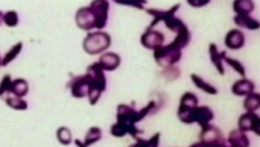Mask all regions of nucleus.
<instances>
[{"label": "nucleus", "instance_id": "obj_2", "mask_svg": "<svg viewBox=\"0 0 260 147\" xmlns=\"http://www.w3.org/2000/svg\"><path fill=\"white\" fill-rule=\"evenodd\" d=\"M198 99L191 92H186L182 97L178 109V117L184 123L191 124L190 117L193 110L198 106Z\"/></svg>", "mask_w": 260, "mask_h": 147}, {"label": "nucleus", "instance_id": "obj_12", "mask_svg": "<svg viewBox=\"0 0 260 147\" xmlns=\"http://www.w3.org/2000/svg\"><path fill=\"white\" fill-rule=\"evenodd\" d=\"M29 86L27 81L19 78L12 81L9 92L17 97L25 96L28 92Z\"/></svg>", "mask_w": 260, "mask_h": 147}, {"label": "nucleus", "instance_id": "obj_7", "mask_svg": "<svg viewBox=\"0 0 260 147\" xmlns=\"http://www.w3.org/2000/svg\"><path fill=\"white\" fill-rule=\"evenodd\" d=\"M200 138L201 142L204 143H211L223 140L221 131L211 124L202 128Z\"/></svg>", "mask_w": 260, "mask_h": 147}, {"label": "nucleus", "instance_id": "obj_18", "mask_svg": "<svg viewBox=\"0 0 260 147\" xmlns=\"http://www.w3.org/2000/svg\"><path fill=\"white\" fill-rule=\"evenodd\" d=\"M164 22L166 27L176 34L186 28L187 26L180 19L176 18L173 15L165 20Z\"/></svg>", "mask_w": 260, "mask_h": 147}, {"label": "nucleus", "instance_id": "obj_26", "mask_svg": "<svg viewBox=\"0 0 260 147\" xmlns=\"http://www.w3.org/2000/svg\"><path fill=\"white\" fill-rule=\"evenodd\" d=\"M189 147H205V144L200 141V142L196 143H195Z\"/></svg>", "mask_w": 260, "mask_h": 147}, {"label": "nucleus", "instance_id": "obj_6", "mask_svg": "<svg viewBox=\"0 0 260 147\" xmlns=\"http://www.w3.org/2000/svg\"><path fill=\"white\" fill-rule=\"evenodd\" d=\"M165 38L161 32L157 31L149 30L143 37V43L147 48L155 49L162 46Z\"/></svg>", "mask_w": 260, "mask_h": 147}, {"label": "nucleus", "instance_id": "obj_14", "mask_svg": "<svg viewBox=\"0 0 260 147\" xmlns=\"http://www.w3.org/2000/svg\"><path fill=\"white\" fill-rule=\"evenodd\" d=\"M209 52L211 61L215 65L219 73L223 75L224 69L222 62V57L221 53L218 51L217 47L215 44H211L209 48Z\"/></svg>", "mask_w": 260, "mask_h": 147}, {"label": "nucleus", "instance_id": "obj_24", "mask_svg": "<svg viewBox=\"0 0 260 147\" xmlns=\"http://www.w3.org/2000/svg\"><path fill=\"white\" fill-rule=\"evenodd\" d=\"M160 134L154 135L148 141H143V147H158L160 141Z\"/></svg>", "mask_w": 260, "mask_h": 147}, {"label": "nucleus", "instance_id": "obj_8", "mask_svg": "<svg viewBox=\"0 0 260 147\" xmlns=\"http://www.w3.org/2000/svg\"><path fill=\"white\" fill-rule=\"evenodd\" d=\"M255 87L253 82L247 79L237 80L233 84L232 92L238 96H247L254 92Z\"/></svg>", "mask_w": 260, "mask_h": 147}, {"label": "nucleus", "instance_id": "obj_5", "mask_svg": "<svg viewBox=\"0 0 260 147\" xmlns=\"http://www.w3.org/2000/svg\"><path fill=\"white\" fill-rule=\"evenodd\" d=\"M245 37L243 32L238 29H232L228 32L225 38V45L232 50H238L245 45Z\"/></svg>", "mask_w": 260, "mask_h": 147}, {"label": "nucleus", "instance_id": "obj_11", "mask_svg": "<svg viewBox=\"0 0 260 147\" xmlns=\"http://www.w3.org/2000/svg\"><path fill=\"white\" fill-rule=\"evenodd\" d=\"M235 23L241 28L254 30L260 28L259 22L249 15H236L234 18Z\"/></svg>", "mask_w": 260, "mask_h": 147}, {"label": "nucleus", "instance_id": "obj_17", "mask_svg": "<svg viewBox=\"0 0 260 147\" xmlns=\"http://www.w3.org/2000/svg\"><path fill=\"white\" fill-rule=\"evenodd\" d=\"M190 40V32L186 28L178 33L177 36L171 44L182 50L187 46Z\"/></svg>", "mask_w": 260, "mask_h": 147}, {"label": "nucleus", "instance_id": "obj_15", "mask_svg": "<svg viewBox=\"0 0 260 147\" xmlns=\"http://www.w3.org/2000/svg\"><path fill=\"white\" fill-rule=\"evenodd\" d=\"M190 77L194 85L199 89L210 95H216L218 93L217 90L214 87L206 83L197 75L193 74Z\"/></svg>", "mask_w": 260, "mask_h": 147}, {"label": "nucleus", "instance_id": "obj_16", "mask_svg": "<svg viewBox=\"0 0 260 147\" xmlns=\"http://www.w3.org/2000/svg\"><path fill=\"white\" fill-rule=\"evenodd\" d=\"M260 105V96L257 93L253 92L247 96L244 102V107L248 112H254L259 108Z\"/></svg>", "mask_w": 260, "mask_h": 147}, {"label": "nucleus", "instance_id": "obj_28", "mask_svg": "<svg viewBox=\"0 0 260 147\" xmlns=\"http://www.w3.org/2000/svg\"><path fill=\"white\" fill-rule=\"evenodd\" d=\"M1 64H2V61L1 59V56H0V65H1Z\"/></svg>", "mask_w": 260, "mask_h": 147}, {"label": "nucleus", "instance_id": "obj_4", "mask_svg": "<svg viewBox=\"0 0 260 147\" xmlns=\"http://www.w3.org/2000/svg\"><path fill=\"white\" fill-rule=\"evenodd\" d=\"M214 117V113L210 107L198 106L192 111L191 122L197 123L203 128L210 125Z\"/></svg>", "mask_w": 260, "mask_h": 147}, {"label": "nucleus", "instance_id": "obj_23", "mask_svg": "<svg viewBox=\"0 0 260 147\" xmlns=\"http://www.w3.org/2000/svg\"><path fill=\"white\" fill-rule=\"evenodd\" d=\"M12 81L9 75H5L0 83V96L5 92H9Z\"/></svg>", "mask_w": 260, "mask_h": 147}, {"label": "nucleus", "instance_id": "obj_10", "mask_svg": "<svg viewBox=\"0 0 260 147\" xmlns=\"http://www.w3.org/2000/svg\"><path fill=\"white\" fill-rule=\"evenodd\" d=\"M180 7V4H177L173 6L171 8L168 10L163 11L156 9H149L148 10V12L151 15L154 16V19L152 22V24L150 28L153 27L156 24H158V22L161 21H164L167 18L170 17L172 15H175L176 12L178 10Z\"/></svg>", "mask_w": 260, "mask_h": 147}, {"label": "nucleus", "instance_id": "obj_21", "mask_svg": "<svg viewBox=\"0 0 260 147\" xmlns=\"http://www.w3.org/2000/svg\"><path fill=\"white\" fill-rule=\"evenodd\" d=\"M6 102L9 107L16 110H26L28 107L26 101L21 98H8Z\"/></svg>", "mask_w": 260, "mask_h": 147}, {"label": "nucleus", "instance_id": "obj_13", "mask_svg": "<svg viewBox=\"0 0 260 147\" xmlns=\"http://www.w3.org/2000/svg\"><path fill=\"white\" fill-rule=\"evenodd\" d=\"M233 7L237 15H249L253 11L255 4L249 0H239L234 2Z\"/></svg>", "mask_w": 260, "mask_h": 147}, {"label": "nucleus", "instance_id": "obj_20", "mask_svg": "<svg viewBox=\"0 0 260 147\" xmlns=\"http://www.w3.org/2000/svg\"><path fill=\"white\" fill-rule=\"evenodd\" d=\"M223 60L230 65V66L238 73L242 77H245L246 71L243 65H242L239 61L234 59L233 58L227 57L226 51H223L221 53Z\"/></svg>", "mask_w": 260, "mask_h": 147}, {"label": "nucleus", "instance_id": "obj_22", "mask_svg": "<svg viewBox=\"0 0 260 147\" xmlns=\"http://www.w3.org/2000/svg\"><path fill=\"white\" fill-rule=\"evenodd\" d=\"M3 20L7 26L11 27H15L19 23L18 15L14 11H8L4 15Z\"/></svg>", "mask_w": 260, "mask_h": 147}, {"label": "nucleus", "instance_id": "obj_3", "mask_svg": "<svg viewBox=\"0 0 260 147\" xmlns=\"http://www.w3.org/2000/svg\"><path fill=\"white\" fill-rule=\"evenodd\" d=\"M259 116L256 113L247 112L242 114L238 120V127L240 130L244 133L253 132L259 136L260 135Z\"/></svg>", "mask_w": 260, "mask_h": 147}, {"label": "nucleus", "instance_id": "obj_1", "mask_svg": "<svg viewBox=\"0 0 260 147\" xmlns=\"http://www.w3.org/2000/svg\"><path fill=\"white\" fill-rule=\"evenodd\" d=\"M182 56V50L171 43L155 49L154 52L156 61L165 68L173 66L180 60Z\"/></svg>", "mask_w": 260, "mask_h": 147}, {"label": "nucleus", "instance_id": "obj_9", "mask_svg": "<svg viewBox=\"0 0 260 147\" xmlns=\"http://www.w3.org/2000/svg\"><path fill=\"white\" fill-rule=\"evenodd\" d=\"M228 142L232 147H249L250 144L249 139L245 133L239 129L231 132Z\"/></svg>", "mask_w": 260, "mask_h": 147}, {"label": "nucleus", "instance_id": "obj_27", "mask_svg": "<svg viewBox=\"0 0 260 147\" xmlns=\"http://www.w3.org/2000/svg\"><path fill=\"white\" fill-rule=\"evenodd\" d=\"M4 18V15L2 11H0V25H1Z\"/></svg>", "mask_w": 260, "mask_h": 147}, {"label": "nucleus", "instance_id": "obj_25", "mask_svg": "<svg viewBox=\"0 0 260 147\" xmlns=\"http://www.w3.org/2000/svg\"><path fill=\"white\" fill-rule=\"evenodd\" d=\"M210 2L209 1H189L187 3L190 6L194 7H201L204 6Z\"/></svg>", "mask_w": 260, "mask_h": 147}, {"label": "nucleus", "instance_id": "obj_19", "mask_svg": "<svg viewBox=\"0 0 260 147\" xmlns=\"http://www.w3.org/2000/svg\"><path fill=\"white\" fill-rule=\"evenodd\" d=\"M23 46L22 42H19L10 49V50L5 54L2 60L3 66H6L20 54L22 50Z\"/></svg>", "mask_w": 260, "mask_h": 147}]
</instances>
